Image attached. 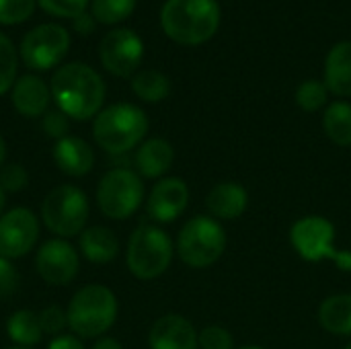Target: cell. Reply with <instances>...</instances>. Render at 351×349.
I'll return each instance as SVG.
<instances>
[{
	"instance_id": "24",
	"label": "cell",
	"mask_w": 351,
	"mask_h": 349,
	"mask_svg": "<svg viewBox=\"0 0 351 349\" xmlns=\"http://www.w3.org/2000/svg\"><path fill=\"white\" fill-rule=\"evenodd\" d=\"M329 140L337 146H351V105L335 101L327 107L323 117Z\"/></svg>"
},
{
	"instance_id": "34",
	"label": "cell",
	"mask_w": 351,
	"mask_h": 349,
	"mask_svg": "<svg viewBox=\"0 0 351 349\" xmlns=\"http://www.w3.org/2000/svg\"><path fill=\"white\" fill-rule=\"evenodd\" d=\"M19 288V272L10 263V259L0 255V298H8Z\"/></svg>"
},
{
	"instance_id": "39",
	"label": "cell",
	"mask_w": 351,
	"mask_h": 349,
	"mask_svg": "<svg viewBox=\"0 0 351 349\" xmlns=\"http://www.w3.org/2000/svg\"><path fill=\"white\" fill-rule=\"evenodd\" d=\"M4 158H6V144H4V140H2V136H0V169H2V165H4Z\"/></svg>"
},
{
	"instance_id": "20",
	"label": "cell",
	"mask_w": 351,
	"mask_h": 349,
	"mask_svg": "<svg viewBox=\"0 0 351 349\" xmlns=\"http://www.w3.org/2000/svg\"><path fill=\"white\" fill-rule=\"evenodd\" d=\"M325 84L339 97H351V41L337 43L325 62Z\"/></svg>"
},
{
	"instance_id": "7",
	"label": "cell",
	"mask_w": 351,
	"mask_h": 349,
	"mask_svg": "<svg viewBox=\"0 0 351 349\" xmlns=\"http://www.w3.org/2000/svg\"><path fill=\"white\" fill-rule=\"evenodd\" d=\"M173 259V243L158 226H138L128 243V267L138 280L162 276Z\"/></svg>"
},
{
	"instance_id": "31",
	"label": "cell",
	"mask_w": 351,
	"mask_h": 349,
	"mask_svg": "<svg viewBox=\"0 0 351 349\" xmlns=\"http://www.w3.org/2000/svg\"><path fill=\"white\" fill-rule=\"evenodd\" d=\"M199 348L202 349H234V339L228 329L210 325L197 335Z\"/></svg>"
},
{
	"instance_id": "4",
	"label": "cell",
	"mask_w": 351,
	"mask_h": 349,
	"mask_svg": "<svg viewBox=\"0 0 351 349\" xmlns=\"http://www.w3.org/2000/svg\"><path fill=\"white\" fill-rule=\"evenodd\" d=\"M66 315L68 327L78 337H99L117 319V298L107 286L90 284L74 294Z\"/></svg>"
},
{
	"instance_id": "6",
	"label": "cell",
	"mask_w": 351,
	"mask_h": 349,
	"mask_svg": "<svg viewBox=\"0 0 351 349\" xmlns=\"http://www.w3.org/2000/svg\"><path fill=\"white\" fill-rule=\"evenodd\" d=\"M290 241L296 253L306 261L331 259L341 272H351V251L335 249V226L323 216H306L294 222Z\"/></svg>"
},
{
	"instance_id": "38",
	"label": "cell",
	"mask_w": 351,
	"mask_h": 349,
	"mask_svg": "<svg viewBox=\"0 0 351 349\" xmlns=\"http://www.w3.org/2000/svg\"><path fill=\"white\" fill-rule=\"evenodd\" d=\"M93 349H121V344L113 337H103L93 346Z\"/></svg>"
},
{
	"instance_id": "12",
	"label": "cell",
	"mask_w": 351,
	"mask_h": 349,
	"mask_svg": "<svg viewBox=\"0 0 351 349\" xmlns=\"http://www.w3.org/2000/svg\"><path fill=\"white\" fill-rule=\"evenodd\" d=\"M39 237V222L27 208H14L0 218V255L19 259L27 255Z\"/></svg>"
},
{
	"instance_id": "14",
	"label": "cell",
	"mask_w": 351,
	"mask_h": 349,
	"mask_svg": "<svg viewBox=\"0 0 351 349\" xmlns=\"http://www.w3.org/2000/svg\"><path fill=\"white\" fill-rule=\"evenodd\" d=\"M187 204H189L187 183L179 177H167L152 187L146 210L148 216L156 222H173L185 212Z\"/></svg>"
},
{
	"instance_id": "15",
	"label": "cell",
	"mask_w": 351,
	"mask_h": 349,
	"mask_svg": "<svg viewBox=\"0 0 351 349\" xmlns=\"http://www.w3.org/2000/svg\"><path fill=\"white\" fill-rule=\"evenodd\" d=\"M150 349H197V333L193 325L181 315L160 317L148 335Z\"/></svg>"
},
{
	"instance_id": "16",
	"label": "cell",
	"mask_w": 351,
	"mask_h": 349,
	"mask_svg": "<svg viewBox=\"0 0 351 349\" xmlns=\"http://www.w3.org/2000/svg\"><path fill=\"white\" fill-rule=\"evenodd\" d=\"M49 97H51V91L35 74L21 76L14 82L12 93H10V99H12L14 109L21 115H25V117L45 115L47 113V105H49Z\"/></svg>"
},
{
	"instance_id": "36",
	"label": "cell",
	"mask_w": 351,
	"mask_h": 349,
	"mask_svg": "<svg viewBox=\"0 0 351 349\" xmlns=\"http://www.w3.org/2000/svg\"><path fill=\"white\" fill-rule=\"evenodd\" d=\"M47 349H84V346H82L80 339L74 337V335H60V337H56V339L49 344V348Z\"/></svg>"
},
{
	"instance_id": "5",
	"label": "cell",
	"mask_w": 351,
	"mask_h": 349,
	"mask_svg": "<svg viewBox=\"0 0 351 349\" xmlns=\"http://www.w3.org/2000/svg\"><path fill=\"white\" fill-rule=\"evenodd\" d=\"M226 249V234L218 220L195 216L179 232L177 251L183 263L193 269L214 265Z\"/></svg>"
},
{
	"instance_id": "22",
	"label": "cell",
	"mask_w": 351,
	"mask_h": 349,
	"mask_svg": "<svg viewBox=\"0 0 351 349\" xmlns=\"http://www.w3.org/2000/svg\"><path fill=\"white\" fill-rule=\"evenodd\" d=\"M319 321L333 335H351V294L329 296L319 309Z\"/></svg>"
},
{
	"instance_id": "42",
	"label": "cell",
	"mask_w": 351,
	"mask_h": 349,
	"mask_svg": "<svg viewBox=\"0 0 351 349\" xmlns=\"http://www.w3.org/2000/svg\"><path fill=\"white\" fill-rule=\"evenodd\" d=\"M8 349H27V348H8Z\"/></svg>"
},
{
	"instance_id": "25",
	"label": "cell",
	"mask_w": 351,
	"mask_h": 349,
	"mask_svg": "<svg viewBox=\"0 0 351 349\" xmlns=\"http://www.w3.org/2000/svg\"><path fill=\"white\" fill-rule=\"evenodd\" d=\"M132 91L146 103H158L169 97L171 80L158 70H142L132 78Z\"/></svg>"
},
{
	"instance_id": "33",
	"label": "cell",
	"mask_w": 351,
	"mask_h": 349,
	"mask_svg": "<svg viewBox=\"0 0 351 349\" xmlns=\"http://www.w3.org/2000/svg\"><path fill=\"white\" fill-rule=\"evenodd\" d=\"M39 323L43 333L47 335H58L64 331V327L68 325V315L60 309V306H47L39 313Z\"/></svg>"
},
{
	"instance_id": "10",
	"label": "cell",
	"mask_w": 351,
	"mask_h": 349,
	"mask_svg": "<svg viewBox=\"0 0 351 349\" xmlns=\"http://www.w3.org/2000/svg\"><path fill=\"white\" fill-rule=\"evenodd\" d=\"M70 47V33L58 23L39 25L25 33L21 41V58L33 70H49L62 62Z\"/></svg>"
},
{
	"instance_id": "35",
	"label": "cell",
	"mask_w": 351,
	"mask_h": 349,
	"mask_svg": "<svg viewBox=\"0 0 351 349\" xmlns=\"http://www.w3.org/2000/svg\"><path fill=\"white\" fill-rule=\"evenodd\" d=\"M43 132L56 140H62L66 138V132H68V115H64L60 109L56 111H47L43 115Z\"/></svg>"
},
{
	"instance_id": "2",
	"label": "cell",
	"mask_w": 351,
	"mask_h": 349,
	"mask_svg": "<svg viewBox=\"0 0 351 349\" xmlns=\"http://www.w3.org/2000/svg\"><path fill=\"white\" fill-rule=\"evenodd\" d=\"M165 33L181 45H199L208 41L220 25L216 0H167L160 10Z\"/></svg>"
},
{
	"instance_id": "27",
	"label": "cell",
	"mask_w": 351,
	"mask_h": 349,
	"mask_svg": "<svg viewBox=\"0 0 351 349\" xmlns=\"http://www.w3.org/2000/svg\"><path fill=\"white\" fill-rule=\"evenodd\" d=\"M16 66V49L12 41L4 33H0V95H4L14 84Z\"/></svg>"
},
{
	"instance_id": "30",
	"label": "cell",
	"mask_w": 351,
	"mask_h": 349,
	"mask_svg": "<svg viewBox=\"0 0 351 349\" xmlns=\"http://www.w3.org/2000/svg\"><path fill=\"white\" fill-rule=\"evenodd\" d=\"M41 8L53 16H62V19H76L86 10L88 0H39Z\"/></svg>"
},
{
	"instance_id": "26",
	"label": "cell",
	"mask_w": 351,
	"mask_h": 349,
	"mask_svg": "<svg viewBox=\"0 0 351 349\" xmlns=\"http://www.w3.org/2000/svg\"><path fill=\"white\" fill-rule=\"evenodd\" d=\"M136 8V0H93L90 14L105 25L119 23L128 19Z\"/></svg>"
},
{
	"instance_id": "37",
	"label": "cell",
	"mask_w": 351,
	"mask_h": 349,
	"mask_svg": "<svg viewBox=\"0 0 351 349\" xmlns=\"http://www.w3.org/2000/svg\"><path fill=\"white\" fill-rule=\"evenodd\" d=\"M93 27H95V16L88 14V12H82L80 16L74 19V29H76L78 33H90Z\"/></svg>"
},
{
	"instance_id": "1",
	"label": "cell",
	"mask_w": 351,
	"mask_h": 349,
	"mask_svg": "<svg viewBox=\"0 0 351 349\" xmlns=\"http://www.w3.org/2000/svg\"><path fill=\"white\" fill-rule=\"evenodd\" d=\"M58 109L72 119H90L105 101L103 78L86 64L70 62L56 70L49 84Z\"/></svg>"
},
{
	"instance_id": "11",
	"label": "cell",
	"mask_w": 351,
	"mask_h": 349,
	"mask_svg": "<svg viewBox=\"0 0 351 349\" xmlns=\"http://www.w3.org/2000/svg\"><path fill=\"white\" fill-rule=\"evenodd\" d=\"M144 56V43L132 29H111L99 45L103 66L115 76H132Z\"/></svg>"
},
{
	"instance_id": "41",
	"label": "cell",
	"mask_w": 351,
	"mask_h": 349,
	"mask_svg": "<svg viewBox=\"0 0 351 349\" xmlns=\"http://www.w3.org/2000/svg\"><path fill=\"white\" fill-rule=\"evenodd\" d=\"M239 349H263V348H259V346H245V348H239Z\"/></svg>"
},
{
	"instance_id": "19",
	"label": "cell",
	"mask_w": 351,
	"mask_h": 349,
	"mask_svg": "<svg viewBox=\"0 0 351 349\" xmlns=\"http://www.w3.org/2000/svg\"><path fill=\"white\" fill-rule=\"evenodd\" d=\"M173 158H175L173 146L167 140H162V138H152V140H146L138 148V152H136V167H138L142 177L158 179V177H162L171 169Z\"/></svg>"
},
{
	"instance_id": "23",
	"label": "cell",
	"mask_w": 351,
	"mask_h": 349,
	"mask_svg": "<svg viewBox=\"0 0 351 349\" xmlns=\"http://www.w3.org/2000/svg\"><path fill=\"white\" fill-rule=\"evenodd\" d=\"M6 333L21 348L37 346L41 341V337H43V329H41V323H39V315H35L31 311H16L6 321Z\"/></svg>"
},
{
	"instance_id": "29",
	"label": "cell",
	"mask_w": 351,
	"mask_h": 349,
	"mask_svg": "<svg viewBox=\"0 0 351 349\" xmlns=\"http://www.w3.org/2000/svg\"><path fill=\"white\" fill-rule=\"evenodd\" d=\"M35 10V0H0V23L14 25L27 21Z\"/></svg>"
},
{
	"instance_id": "40",
	"label": "cell",
	"mask_w": 351,
	"mask_h": 349,
	"mask_svg": "<svg viewBox=\"0 0 351 349\" xmlns=\"http://www.w3.org/2000/svg\"><path fill=\"white\" fill-rule=\"evenodd\" d=\"M4 202H6V200H4V189L0 187V218H2V210H4Z\"/></svg>"
},
{
	"instance_id": "32",
	"label": "cell",
	"mask_w": 351,
	"mask_h": 349,
	"mask_svg": "<svg viewBox=\"0 0 351 349\" xmlns=\"http://www.w3.org/2000/svg\"><path fill=\"white\" fill-rule=\"evenodd\" d=\"M27 181H29V175L21 163H10L0 169V187L4 191H12V193L21 191L27 187Z\"/></svg>"
},
{
	"instance_id": "3",
	"label": "cell",
	"mask_w": 351,
	"mask_h": 349,
	"mask_svg": "<svg viewBox=\"0 0 351 349\" xmlns=\"http://www.w3.org/2000/svg\"><path fill=\"white\" fill-rule=\"evenodd\" d=\"M148 132L146 113L132 103H115L103 109L95 123L93 136L109 154H123L136 148Z\"/></svg>"
},
{
	"instance_id": "21",
	"label": "cell",
	"mask_w": 351,
	"mask_h": 349,
	"mask_svg": "<svg viewBox=\"0 0 351 349\" xmlns=\"http://www.w3.org/2000/svg\"><path fill=\"white\" fill-rule=\"evenodd\" d=\"M80 251L90 263L105 265V263L115 259V255L119 251V243H117V237L109 228L93 226L88 230H82Z\"/></svg>"
},
{
	"instance_id": "28",
	"label": "cell",
	"mask_w": 351,
	"mask_h": 349,
	"mask_svg": "<svg viewBox=\"0 0 351 349\" xmlns=\"http://www.w3.org/2000/svg\"><path fill=\"white\" fill-rule=\"evenodd\" d=\"M329 88L325 82L319 80H306L296 88V103L304 111H317L327 103Z\"/></svg>"
},
{
	"instance_id": "13",
	"label": "cell",
	"mask_w": 351,
	"mask_h": 349,
	"mask_svg": "<svg viewBox=\"0 0 351 349\" xmlns=\"http://www.w3.org/2000/svg\"><path fill=\"white\" fill-rule=\"evenodd\" d=\"M35 265L41 280L49 286H68L78 274V253L70 243L51 239L37 251Z\"/></svg>"
},
{
	"instance_id": "18",
	"label": "cell",
	"mask_w": 351,
	"mask_h": 349,
	"mask_svg": "<svg viewBox=\"0 0 351 349\" xmlns=\"http://www.w3.org/2000/svg\"><path fill=\"white\" fill-rule=\"evenodd\" d=\"M249 206L247 189L234 181H224L208 193V210L220 220H234L245 214Z\"/></svg>"
},
{
	"instance_id": "8",
	"label": "cell",
	"mask_w": 351,
	"mask_h": 349,
	"mask_svg": "<svg viewBox=\"0 0 351 349\" xmlns=\"http://www.w3.org/2000/svg\"><path fill=\"white\" fill-rule=\"evenodd\" d=\"M43 224L58 237H76L88 220V200L74 185L53 187L41 204Z\"/></svg>"
},
{
	"instance_id": "17",
	"label": "cell",
	"mask_w": 351,
	"mask_h": 349,
	"mask_svg": "<svg viewBox=\"0 0 351 349\" xmlns=\"http://www.w3.org/2000/svg\"><path fill=\"white\" fill-rule=\"evenodd\" d=\"M53 160L58 169L70 177H82L93 171L95 152L93 148L76 136H66L53 146Z\"/></svg>"
},
{
	"instance_id": "9",
	"label": "cell",
	"mask_w": 351,
	"mask_h": 349,
	"mask_svg": "<svg viewBox=\"0 0 351 349\" xmlns=\"http://www.w3.org/2000/svg\"><path fill=\"white\" fill-rule=\"evenodd\" d=\"M144 200V183L130 169H111L103 175L97 202L101 212L111 220L130 218Z\"/></svg>"
},
{
	"instance_id": "43",
	"label": "cell",
	"mask_w": 351,
	"mask_h": 349,
	"mask_svg": "<svg viewBox=\"0 0 351 349\" xmlns=\"http://www.w3.org/2000/svg\"><path fill=\"white\" fill-rule=\"evenodd\" d=\"M346 349H351V344H350V346H348V348H346Z\"/></svg>"
}]
</instances>
